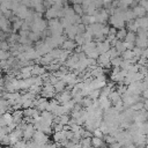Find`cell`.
<instances>
[{
    "instance_id": "obj_27",
    "label": "cell",
    "mask_w": 148,
    "mask_h": 148,
    "mask_svg": "<svg viewBox=\"0 0 148 148\" xmlns=\"http://www.w3.org/2000/svg\"><path fill=\"white\" fill-rule=\"evenodd\" d=\"M58 148H65V147H61V146H59V147H58Z\"/></svg>"
},
{
    "instance_id": "obj_22",
    "label": "cell",
    "mask_w": 148,
    "mask_h": 148,
    "mask_svg": "<svg viewBox=\"0 0 148 148\" xmlns=\"http://www.w3.org/2000/svg\"><path fill=\"white\" fill-rule=\"evenodd\" d=\"M143 109L148 111V98L147 99H143Z\"/></svg>"
},
{
    "instance_id": "obj_14",
    "label": "cell",
    "mask_w": 148,
    "mask_h": 148,
    "mask_svg": "<svg viewBox=\"0 0 148 148\" xmlns=\"http://www.w3.org/2000/svg\"><path fill=\"white\" fill-rule=\"evenodd\" d=\"M121 62H123V57H119L118 56V57L111 59V66L112 67H120Z\"/></svg>"
},
{
    "instance_id": "obj_9",
    "label": "cell",
    "mask_w": 148,
    "mask_h": 148,
    "mask_svg": "<svg viewBox=\"0 0 148 148\" xmlns=\"http://www.w3.org/2000/svg\"><path fill=\"white\" fill-rule=\"evenodd\" d=\"M136 24L139 28L141 29H148V17H138V20H135Z\"/></svg>"
},
{
    "instance_id": "obj_1",
    "label": "cell",
    "mask_w": 148,
    "mask_h": 148,
    "mask_svg": "<svg viewBox=\"0 0 148 148\" xmlns=\"http://www.w3.org/2000/svg\"><path fill=\"white\" fill-rule=\"evenodd\" d=\"M32 139H34V141H36L39 145H46V143H49V135L46 133H44L43 131H39V130H36L35 131V134H34Z\"/></svg>"
},
{
    "instance_id": "obj_16",
    "label": "cell",
    "mask_w": 148,
    "mask_h": 148,
    "mask_svg": "<svg viewBox=\"0 0 148 148\" xmlns=\"http://www.w3.org/2000/svg\"><path fill=\"white\" fill-rule=\"evenodd\" d=\"M106 53H108V56L110 57V59H113V58H116V57H118V56H119V52H118L114 47H111Z\"/></svg>"
},
{
    "instance_id": "obj_19",
    "label": "cell",
    "mask_w": 148,
    "mask_h": 148,
    "mask_svg": "<svg viewBox=\"0 0 148 148\" xmlns=\"http://www.w3.org/2000/svg\"><path fill=\"white\" fill-rule=\"evenodd\" d=\"M108 148H123V146L119 143V142H113V143H111V145H109V147Z\"/></svg>"
},
{
    "instance_id": "obj_7",
    "label": "cell",
    "mask_w": 148,
    "mask_h": 148,
    "mask_svg": "<svg viewBox=\"0 0 148 148\" xmlns=\"http://www.w3.org/2000/svg\"><path fill=\"white\" fill-rule=\"evenodd\" d=\"M64 140H66V131L62 130L60 132H53V141L56 143H60Z\"/></svg>"
},
{
    "instance_id": "obj_4",
    "label": "cell",
    "mask_w": 148,
    "mask_h": 148,
    "mask_svg": "<svg viewBox=\"0 0 148 148\" xmlns=\"http://www.w3.org/2000/svg\"><path fill=\"white\" fill-rule=\"evenodd\" d=\"M91 143H92V148H106L108 146V143L104 141L103 138H97V136L91 138Z\"/></svg>"
},
{
    "instance_id": "obj_24",
    "label": "cell",
    "mask_w": 148,
    "mask_h": 148,
    "mask_svg": "<svg viewBox=\"0 0 148 148\" xmlns=\"http://www.w3.org/2000/svg\"><path fill=\"white\" fill-rule=\"evenodd\" d=\"M3 148H13V146H3Z\"/></svg>"
},
{
    "instance_id": "obj_11",
    "label": "cell",
    "mask_w": 148,
    "mask_h": 148,
    "mask_svg": "<svg viewBox=\"0 0 148 148\" xmlns=\"http://www.w3.org/2000/svg\"><path fill=\"white\" fill-rule=\"evenodd\" d=\"M135 39H136V35H135V32H133V31H128L127 35H126V37H125V39H124V42L135 44Z\"/></svg>"
},
{
    "instance_id": "obj_21",
    "label": "cell",
    "mask_w": 148,
    "mask_h": 148,
    "mask_svg": "<svg viewBox=\"0 0 148 148\" xmlns=\"http://www.w3.org/2000/svg\"><path fill=\"white\" fill-rule=\"evenodd\" d=\"M123 148H138L133 142H131V143H128V145H125V146H123Z\"/></svg>"
},
{
    "instance_id": "obj_6",
    "label": "cell",
    "mask_w": 148,
    "mask_h": 148,
    "mask_svg": "<svg viewBox=\"0 0 148 148\" xmlns=\"http://www.w3.org/2000/svg\"><path fill=\"white\" fill-rule=\"evenodd\" d=\"M108 97H109V99L111 101V103H112L113 105H114L116 103H118L119 101L123 99V98H121V94H120L118 90H112Z\"/></svg>"
},
{
    "instance_id": "obj_18",
    "label": "cell",
    "mask_w": 148,
    "mask_h": 148,
    "mask_svg": "<svg viewBox=\"0 0 148 148\" xmlns=\"http://www.w3.org/2000/svg\"><path fill=\"white\" fill-rule=\"evenodd\" d=\"M139 5L142 6V7L148 12V0H140V1H139Z\"/></svg>"
},
{
    "instance_id": "obj_23",
    "label": "cell",
    "mask_w": 148,
    "mask_h": 148,
    "mask_svg": "<svg viewBox=\"0 0 148 148\" xmlns=\"http://www.w3.org/2000/svg\"><path fill=\"white\" fill-rule=\"evenodd\" d=\"M143 81H145V82H146V83L148 84V73H147L146 75H145V77H143Z\"/></svg>"
},
{
    "instance_id": "obj_10",
    "label": "cell",
    "mask_w": 148,
    "mask_h": 148,
    "mask_svg": "<svg viewBox=\"0 0 148 148\" xmlns=\"http://www.w3.org/2000/svg\"><path fill=\"white\" fill-rule=\"evenodd\" d=\"M80 145H81V148H92L91 138H82L80 140Z\"/></svg>"
},
{
    "instance_id": "obj_5",
    "label": "cell",
    "mask_w": 148,
    "mask_h": 148,
    "mask_svg": "<svg viewBox=\"0 0 148 148\" xmlns=\"http://www.w3.org/2000/svg\"><path fill=\"white\" fill-rule=\"evenodd\" d=\"M76 43H75V40H73V39H65L64 40V43L61 44V46H62V50H66V51H73V50H75V47H76Z\"/></svg>"
},
{
    "instance_id": "obj_8",
    "label": "cell",
    "mask_w": 148,
    "mask_h": 148,
    "mask_svg": "<svg viewBox=\"0 0 148 148\" xmlns=\"http://www.w3.org/2000/svg\"><path fill=\"white\" fill-rule=\"evenodd\" d=\"M133 10V13H134V15H135V17H143L145 16V14L147 13V10L142 7V6H135L134 7V9H132Z\"/></svg>"
},
{
    "instance_id": "obj_15",
    "label": "cell",
    "mask_w": 148,
    "mask_h": 148,
    "mask_svg": "<svg viewBox=\"0 0 148 148\" xmlns=\"http://www.w3.org/2000/svg\"><path fill=\"white\" fill-rule=\"evenodd\" d=\"M103 139H104V141H105L108 145H111V143L116 142V138H114L112 134H110V133H108V134H104Z\"/></svg>"
},
{
    "instance_id": "obj_12",
    "label": "cell",
    "mask_w": 148,
    "mask_h": 148,
    "mask_svg": "<svg viewBox=\"0 0 148 148\" xmlns=\"http://www.w3.org/2000/svg\"><path fill=\"white\" fill-rule=\"evenodd\" d=\"M54 89H56V92H61L62 90H65V87H66V83L62 81V80H58L54 84H53Z\"/></svg>"
},
{
    "instance_id": "obj_13",
    "label": "cell",
    "mask_w": 148,
    "mask_h": 148,
    "mask_svg": "<svg viewBox=\"0 0 148 148\" xmlns=\"http://www.w3.org/2000/svg\"><path fill=\"white\" fill-rule=\"evenodd\" d=\"M127 32H128V31H127L125 28L118 29V30H117V34H116V38L119 39V40H124L125 37H126V35H127Z\"/></svg>"
},
{
    "instance_id": "obj_17",
    "label": "cell",
    "mask_w": 148,
    "mask_h": 148,
    "mask_svg": "<svg viewBox=\"0 0 148 148\" xmlns=\"http://www.w3.org/2000/svg\"><path fill=\"white\" fill-rule=\"evenodd\" d=\"M131 108H132L134 111H140V110L143 109V102H136V103L133 104Z\"/></svg>"
},
{
    "instance_id": "obj_25",
    "label": "cell",
    "mask_w": 148,
    "mask_h": 148,
    "mask_svg": "<svg viewBox=\"0 0 148 148\" xmlns=\"http://www.w3.org/2000/svg\"><path fill=\"white\" fill-rule=\"evenodd\" d=\"M145 148H148V142H147V145H146V147Z\"/></svg>"
},
{
    "instance_id": "obj_20",
    "label": "cell",
    "mask_w": 148,
    "mask_h": 148,
    "mask_svg": "<svg viewBox=\"0 0 148 148\" xmlns=\"http://www.w3.org/2000/svg\"><path fill=\"white\" fill-rule=\"evenodd\" d=\"M141 96H142V98H143V99H147V98H148V88L141 92Z\"/></svg>"
},
{
    "instance_id": "obj_2",
    "label": "cell",
    "mask_w": 148,
    "mask_h": 148,
    "mask_svg": "<svg viewBox=\"0 0 148 148\" xmlns=\"http://www.w3.org/2000/svg\"><path fill=\"white\" fill-rule=\"evenodd\" d=\"M72 98H73L72 91H69V90H62L61 92H58V95L56 94V99H57L61 105H64L65 103L69 102Z\"/></svg>"
},
{
    "instance_id": "obj_3",
    "label": "cell",
    "mask_w": 148,
    "mask_h": 148,
    "mask_svg": "<svg viewBox=\"0 0 148 148\" xmlns=\"http://www.w3.org/2000/svg\"><path fill=\"white\" fill-rule=\"evenodd\" d=\"M96 49H97V51L99 52V54H102V53H106V52L111 49V43H110V42H108L106 39H104V40H102V42L97 43Z\"/></svg>"
},
{
    "instance_id": "obj_26",
    "label": "cell",
    "mask_w": 148,
    "mask_h": 148,
    "mask_svg": "<svg viewBox=\"0 0 148 148\" xmlns=\"http://www.w3.org/2000/svg\"><path fill=\"white\" fill-rule=\"evenodd\" d=\"M0 148H3V146H2V145H0Z\"/></svg>"
}]
</instances>
